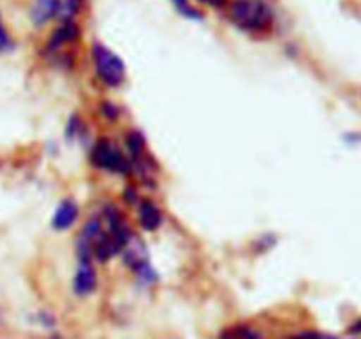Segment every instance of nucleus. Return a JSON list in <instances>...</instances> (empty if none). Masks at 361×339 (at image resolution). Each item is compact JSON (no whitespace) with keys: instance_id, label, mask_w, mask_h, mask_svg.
Segmentation results:
<instances>
[{"instance_id":"9d476101","label":"nucleus","mask_w":361,"mask_h":339,"mask_svg":"<svg viewBox=\"0 0 361 339\" xmlns=\"http://www.w3.org/2000/svg\"><path fill=\"white\" fill-rule=\"evenodd\" d=\"M127 148H129V154L130 157H133V161L143 165L147 143H145V138L140 131H129V133H127Z\"/></svg>"},{"instance_id":"423d86ee","label":"nucleus","mask_w":361,"mask_h":339,"mask_svg":"<svg viewBox=\"0 0 361 339\" xmlns=\"http://www.w3.org/2000/svg\"><path fill=\"white\" fill-rule=\"evenodd\" d=\"M78 215H80V207H78L76 201L63 200L56 207L51 226L55 230H59V232H66V230H69L78 221Z\"/></svg>"},{"instance_id":"dca6fc26","label":"nucleus","mask_w":361,"mask_h":339,"mask_svg":"<svg viewBox=\"0 0 361 339\" xmlns=\"http://www.w3.org/2000/svg\"><path fill=\"white\" fill-rule=\"evenodd\" d=\"M200 2H203V4H208V6L219 7V6H222V4H224L226 0H200Z\"/></svg>"},{"instance_id":"39448f33","label":"nucleus","mask_w":361,"mask_h":339,"mask_svg":"<svg viewBox=\"0 0 361 339\" xmlns=\"http://www.w3.org/2000/svg\"><path fill=\"white\" fill-rule=\"evenodd\" d=\"M122 256L123 263L134 272H141L143 268L150 267V263H148L147 246H145L143 240H141L140 237L130 235V239L127 240L126 246L122 247Z\"/></svg>"},{"instance_id":"f3484780","label":"nucleus","mask_w":361,"mask_h":339,"mask_svg":"<svg viewBox=\"0 0 361 339\" xmlns=\"http://www.w3.org/2000/svg\"><path fill=\"white\" fill-rule=\"evenodd\" d=\"M351 332H353V334H361V318H360L358 321H356L355 325H353Z\"/></svg>"},{"instance_id":"9b49d317","label":"nucleus","mask_w":361,"mask_h":339,"mask_svg":"<svg viewBox=\"0 0 361 339\" xmlns=\"http://www.w3.org/2000/svg\"><path fill=\"white\" fill-rule=\"evenodd\" d=\"M81 0H56V16L63 21H71V18L80 9Z\"/></svg>"},{"instance_id":"2eb2a0df","label":"nucleus","mask_w":361,"mask_h":339,"mask_svg":"<svg viewBox=\"0 0 361 339\" xmlns=\"http://www.w3.org/2000/svg\"><path fill=\"white\" fill-rule=\"evenodd\" d=\"M9 46H11V37H9V34H7L6 27H4L2 18H0V52L7 49Z\"/></svg>"},{"instance_id":"1a4fd4ad","label":"nucleus","mask_w":361,"mask_h":339,"mask_svg":"<svg viewBox=\"0 0 361 339\" xmlns=\"http://www.w3.org/2000/svg\"><path fill=\"white\" fill-rule=\"evenodd\" d=\"M56 16V0H35L30 7V20L35 27L46 25Z\"/></svg>"},{"instance_id":"7ed1b4c3","label":"nucleus","mask_w":361,"mask_h":339,"mask_svg":"<svg viewBox=\"0 0 361 339\" xmlns=\"http://www.w3.org/2000/svg\"><path fill=\"white\" fill-rule=\"evenodd\" d=\"M90 161L95 168L102 170V172L118 173V175H129L133 170L129 159L123 157L122 152L106 138H101L94 145L90 152Z\"/></svg>"},{"instance_id":"ddd939ff","label":"nucleus","mask_w":361,"mask_h":339,"mask_svg":"<svg viewBox=\"0 0 361 339\" xmlns=\"http://www.w3.org/2000/svg\"><path fill=\"white\" fill-rule=\"evenodd\" d=\"M175 2V6L178 7L180 14H183V16L187 18H201V14L197 13L196 9H194L192 6L189 4V0H173Z\"/></svg>"},{"instance_id":"0eeeda50","label":"nucleus","mask_w":361,"mask_h":339,"mask_svg":"<svg viewBox=\"0 0 361 339\" xmlns=\"http://www.w3.org/2000/svg\"><path fill=\"white\" fill-rule=\"evenodd\" d=\"M140 210V225L147 232H155L162 225V212L152 200H141L137 205Z\"/></svg>"},{"instance_id":"f8f14e48","label":"nucleus","mask_w":361,"mask_h":339,"mask_svg":"<svg viewBox=\"0 0 361 339\" xmlns=\"http://www.w3.org/2000/svg\"><path fill=\"white\" fill-rule=\"evenodd\" d=\"M222 339H263V335L250 327H236L231 331H226Z\"/></svg>"},{"instance_id":"6e6552de","label":"nucleus","mask_w":361,"mask_h":339,"mask_svg":"<svg viewBox=\"0 0 361 339\" xmlns=\"http://www.w3.org/2000/svg\"><path fill=\"white\" fill-rule=\"evenodd\" d=\"M80 37V28L74 21H63L62 27L56 28L51 34L48 41V52H55V49L62 48L67 42H73Z\"/></svg>"},{"instance_id":"20e7f679","label":"nucleus","mask_w":361,"mask_h":339,"mask_svg":"<svg viewBox=\"0 0 361 339\" xmlns=\"http://www.w3.org/2000/svg\"><path fill=\"white\" fill-rule=\"evenodd\" d=\"M73 288L78 297L90 295L97 288V270L94 268L90 258H78V270L74 274Z\"/></svg>"},{"instance_id":"f03ea898","label":"nucleus","mask_w":361,"mask_h":339,"mask_svg":"<svg viewBox=\"0 0 361 339\" xmlns=\"http://www.w3.org/2000/svg\"><path fill=\"white\" fill-rule=\"evenodd\" d=\"M95 64V73H97L99 80L108 87H118L126 80V64L122 62L115 52L106 48L101 42H95L94 49H92Z\"/></svg>"},{"instance_id":"a211bd4d","label":"nucleus","mask_w":361,"mask_h":339,"mask_svg":"<svg viewBox=\"0 0 361 339\" xmlns=\"http://www.w3.org/2000/svg\"><path fill=\"white\" fill-rule=\"evenodd\" d=\"M319 339H341V338H334V335H321L319 334Z\"/></svg>"},{"instance_id":"f257e3e1","label":"nucleus","mask_w":361,"mask_h":339,"mask_svg":"<svg viewBox=\"0 0 361 339\" xmlns=\"http://www.w3.org/2000/svg\"><path fill=\"white\" fill-rule=\"evenodd\" d=\"M233 23L242 30H264L274 21V11L264 0H235L229 9Z\"/></svg>"},{"instance_id":"4468645a","label":"nucleus","mask_w":361,"mask_h":339,"mask_svg":"<svg viewBox=\"0 0 361 339\" xmlns=\"http://www.w3.org/2000/svg\"><path fill=\"white\" fill-rule=\"evenodd\" d=\"M101 112H102V115L106 117V119H109V120H116L120 117V109L116 108L115 105H113V102H109V101H104L101 105Z\"/></svg>"}]
</instances>
